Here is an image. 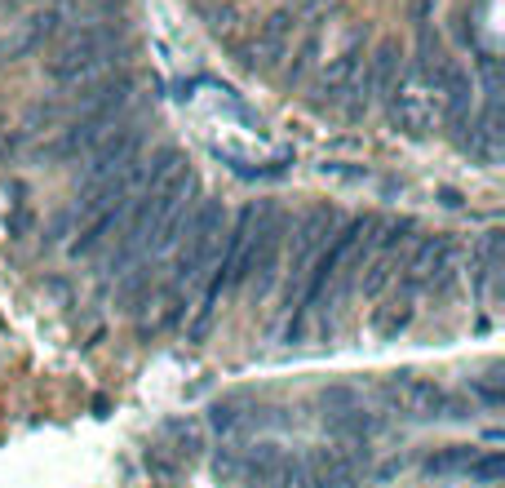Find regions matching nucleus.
Listing matches in <instances>:
<instances>
[{
    "label": "nucleus",
    "mask_w": 505,
    "mask_h": 488,
    "mask_svg": "<svg viewBox=\"0 0 505 488\" xmlns=\"http://www.w3.org/2000/svg\"><path fill=\"white\" fill-rule=\"evenodd\" d=\"M129 45H124V23H85V27H71L53 54L45 58V76L58 80L62 89H76L85 80H98L106 71L124 67Z\"/></svg>",
    "instance_id": "f257e3e1"
},
{
    "label": "nucleus",
    "mask_w": 505,
    "mask_h": 488,
    "mask_svg": "<svg viewBox=\"0 0 505 488\" xmlns=\"http://www.w3.org/2000/svg\"><path fill=\"white\" fill-rule=\"evenodd\" d=\"M289 231H293V217L284 214V209H275V205H266L262 226H257V235L249 240V249L240 253V262L231 267L226 289L249 284V298H252V302H262V298L275 289V275H280V253H284Z\"/></svg>",
    "instance_id": "f03ea898"
},
{
    "label": "nucleus",
    "mask_w": 505,
    "mask_h": 488,
    "mask_svg": "<svg viewBox=\"0 0 505 488\" xmlns=\"http://www.w3.org/2000/svg\"><path fill=\"white\" fill-rule=\"evenodd\" d=\"M222 235H226V209H222V200H200V209L191 217V231L173 249V275L164 280V293H187V284H196L204 275V267L213 262Z\"/></svg>",
    "instance_id": "7ed1b4c3"
},
{
    "label": "nucleus",
    "mask_w": 505,
    "mask_h": 488,
    "mask_svg": "<svg viewBox=\"0 0 505 488\" xmlns=\"http://www.w3.org/2000/svg\"><path fill=\"white\" fill-rule=\"evenodd\" d=\"M152 124V115H142V111H129L106 138H102L98 147L80 161V191H89V187H98L102 178H111L115 169H124V164L133 161V156H142V147H147V129Z\"/></svg>",
    "instance_id": "20e7f679"
},
{
    "label": "nucleus",
    "mask_w": 505,
    "mask_h": 488,
    "mask_svg": "<svg viewBox=\"0 0 505 488\" xmlns=\"http://www.w3.org/2000/svg\"><path fill=\"white\" fill-rule=\"evenodd\" d=\"M337 226H342V217H337L333 205H315V209L298 222V235H293V262H289V284H284V307H289V311H298L306 272H310V262L319 258V249L333 240Z\"/></svg>",
    "instance_id": "39448f33"
},
{
    "label": "nucleus",
    "mask_w": 505,
    "mask_h": 488,
    "mask_svg": "<svg viewBox=\"0 0 505 488\" xmlns=\"http://www.w3.org/2000/svg\"><path fill=\"white\" fill-rule=\"evenodd\" d=\"M453 258H456L453 235H421V240H412L404 258V289L421 293V289L439 284V293H448L453 289Z\"/></svg>",
    "instance_id": "423d86ee"
},
{
    "label": "nucleus",
    "mask_w": 505,
    "mask_h": 488,
    "mask_svg": "<svg viewBox=\"0 0 505 488\" xmlns=\"http://www.w3.org/2000/svg\"><path fill=\"white\" fill-rule=\"evenodd\" d=\"M386 115H390V124H395L404 138H430V129H435L430 89H426V80L412 71V62L399 71L395 89L386 94Z\"/></svg>",
    "instance_id": "0eeeda50"
},
{
    "label": "nucleus",
    "mask_w": 505,
    "mask_h": 488,
    "mask_svg": "<svg viewBox=\"0 0 505 488\" xmlns=\"http://www.w3.org/2000/svg\"><path fill=\"white\" fill-rule=\"evenodd\" d=\"M386 400L404 418H412V422H435V418L448 413V391L435 386V382L417 378V373H395V378L386 382Z\"/></svg>",
    "instance_id": "6e6552de"
},
{
    "label": "nucleus",
    "mask_w": 505,
    "mask_h": 488,
    "mask_svg": "<svg viewBox=\"0 0 505 488\" xmlns=\"http://www.w3.org/2000/svg\"><path fill=\"white\" fill-rule=\"evenodd\" d=\"M363 58H368L363 36H354L351 45L328 62V71H324V80H319V98H315V107H342V103L351 98L354 80H359V71H363Z\"/></svg>",
    "instance_id": "1a4fd4ad"
},
{
    "label": "nucleus",
    "mask_w": 505,
    "mask_h": 488,
    "mask_svg": "<svg viewBox=\"0 0 505 488\" xmlns=\"http://www.w3.org/2000/svg\"><path fill=\"white\" fill-rule=\"evenodd\" d=\"M293 32H298V14H289V9L271 14V18L262 23V36L252 41V50H249V58H244V67H249V71H271L280 58L289 54V45H293Z\"/></svg>",
    "instance_id": "9d476101"
},
{
    "label": "nucleus",
    "mask_w": 505,
    "mask_h": 488,
    "mask_svg": "<svg viewBox=\"0 0 505 488\" xmlns=\"http://www.w3.org/2000/svg\"><path fill=\"white\" fill-rule=\"evenodd\" d=\"M501 267H505V231H488V235L470 249V280H474L479 302L492 298V284L501 280Z\"/></svg>",
    "instance_id": "9b49d317"
},
{
    "label": "nucleus",
    "mask_w": 505,
    "mask_h": 488,
    "mask_svg": "<svg viewBox=\"0 0 505 488\" xmlns=\"http://www.w3.org/2000/svg\"><path fill=\"white\" fill-rule=\"evenodd\" d=\"M280 466H284V448L271 444V439H257L244 448V462H240V484L244 488H275L280 480Z\"/></svg>",
    "instance_id": "f8f14e48"
},
{
    "label": "nucleus",
    "mask_w": 505,
    "mask_h": 488,
    "mask_svg": "<svg viewBox=\"0 0 505 488\" xmlns=\"http://www.w3.org/2000/svg\"><path fill=\"white\" fill-rule=\"evenodd\" d=\"M155 272H160V262H152V258H138L129 272H120V284H115V302H120V311H138V307L152 298Z\"/></svg>",
    "instance_id": "ddd939ff"
},
{
    "label": "nucleus",
    "mask_w": 505,
    "mask_h": 488,
    "mask_svg": "<svg viewBox=\"0 0 505 488\" xmlns=\"http://www.w3.org/2000/svg\"><path fill=\"white\" fill-rule=\"evenodd\" d=\"M412 298L417 293H408V289H399L390 302H386V311H377V320H372V328H377V337H399L408 328V320H412Z\"/></svg>",
    "instance_id": "4468645a"
},
{
    "label": "nucleus",
    "mask_w": 505,
    "mask_h": 488,
    "mask_svg": "<svg viewBox=\"0 0 505 488\" xmlns=\"http://www.w3.org/2000/svg\"><path fill=\"white\" fill-rule=\"evenodd\" d=\"M474 453H479V448H470V444H448V448H439V453L426 457V475H435V480L465 475V466L474 462Z\"/></svg>",
    "instance_id": "2eb2a0df"
},
{
    "label": "nucleus",
    "mask_w": 505,
    "mask_h": 488,
    "mask_svg": "<svg viewBox=\"0 0 505 488\" xmlns=\"http://www.w3.org/2000/svg\"><path fill=\"white\" fill-rule=\"evenodd\" d=\"M208 422H213V431L222 435V439H240V431L249 427V413H244L240 400H222V404L208 409Z\"/></svg>",
    "instance_id": "dca6fc26"
},
{
    "label": "nucleus",
    "mask_w": 505,
    "mask_h": 488,
    "mask_svg": "<svg viewBox=\"0 0 505 488\" xmlns=\"http://www.w3.org/2000/svg\"><path fill=\"white\" fill-rule=\"evenodd\" d=\"M240 462H244V444L240 439H222L217 453H213V475L222 484H235L240 480Z\"/></svg>",
    "instance_id": "f3484780"
},
{
    "label": "nucleus",
    "mask_w": 505,
    "mask_h": 488,
    "mask_svg": "<svg viewBox=\"0 0 505 488\" xmlns=\"http://www.w3.org/2000/svg\"><path fill=\"white\" fill-rule=\"evenodd\" d=\"M501 471H505L501 453H474V462L465 466V480H474V484H497Z\"/></svg>",
    "instance_id": "a211bd4d"
},
{
    "label": "nucleus",
    "mask_w": 505,
    "mask_h": 488,
    "mask_svg": "<svg viewBox=\"0 0 505 488\" xmlns=\"http://www.w3.org/2000/svg\"><path fill=\"white\" fill-rule=\"evenodd\" d=\"M164 435H173V453H178L182 462L200 457V431H196L191 422H164Z\"/></svg>",
    "instance_id": "6ab92c4d"
},
{
    "label": "nucleus",
    "mask_w": 505,
    "mask_h": 488,
    "mask_svg": "<svg viewBox=\"0 0 505 488\" xmlns=\"http://www.w3.org/2000/svg\"><path fill=\"white\" fill-rule=\"evenodd\" d=\"M315 54H319V36L310 32V36L302 41V50H298V58H293V67H289V76H284V85H289V89L306 80V71L315 67Z\"/></svg>",
    "instance_id": "aec40b11"
},
{
    "label": "nucleus",
    "mask_w": 505,
    "mask_h": 488,
    "mask_svg": "<svg viewBox=\"0 0 505 488\" xmlns=\"http://www.w3.org/2000/svg\"><path fill=\"white\" fill-rule=\"evenodd\" d=\"M147 471H152L155 480H164V484H173V480L182 475V462H173V457H164V448H147Z\"/></svg>",
    "instance_id": "412c9836"
},
{
    "label": "nucleus",
    "mask_w": 505,
    "mask_h": 488,
    "mask_svg": "<svg viewBox=\"0 0 505 488\" xmlns=\"http://www.w3.org/2000/svg\"><path fill=\"white\" fill-rule=\"evenodd\" d=\"M275 488H310V480H306V462H302V453L284 457V466H280V480H275Z\"/></svg>",
    "instance_id": "4be33fe9"
},
{
    "label": "nucleus",
    "mask_w": 505,
    "mask_h": 488,
    "mask_svg": "<svg viewBox=\"0 0 505 488\" xmlns=\"http://www.w3.org/2000/svg\"><path fill=\"white\" fill-rule=\"evenodd\" d=\"M470 391L488 404V409H501V400H505V391L497 386V382H470Z\"/></svg>",
    "instance_id": "5701e85b"
},
{
    "label": "nucleus",
    "mask_w": 505,
    "mask_h": 488,
    "mask_svg": "<svg viewBox=\"0 0 505 488\" xmlns=\"http://www.w3.org/2000/svg\"><path fill=\"white\" fill-rule=\"evenodd\" d=\"M27 231H32V209H27V205H18L14 217H9V235H27Z\"/></svg>",
    "instance_id": "b1692460"
},
{
    "label": "nucleus",
    "mask_w": 505,
    "mask_h": 488,
    "mask_svg": "<svg viewBox=\"0 0 505 488\" xmlns=\"http://www.w3.org/2000/svg\"><path fill=\"white\" fill-rule=\"evenodd\" d=\"M324 173H333V178H346V182H359V178H363V169L342 164V161H328V164H324Z\"/></svg>",
    "instance_id": "393cba45"
},
{
    "label": "nucleus",
    "mask_w": 505,
    "mask_h": 488,
    "mask_svg": "<svg viewBox=\"0 0 505 488\" xmlns=\"http://www.w3.org/2000/svg\"><path fill=\"white\" fill-rule=\"evenodd\" d=\"M439 205H444V209H461V191H453V187H439Z\"/></svg>",
    "instance_id": "a878e982"
},
{
    "label": "nucleus",
    "mask_w": 505,
    "mask_h": 488,
    "mask_svg": "<svg viewBox=\"0 0 505 488\" xmlns=\"http://www.w3.org/2000/svg\"><path fill=\"white\" fill-rule=\"evenodd\" d=\"M14 58H18V45L14 41H0V67H9Z\"/></svg>",
    "instance_id": "bb28decb"
}]
</instances>
